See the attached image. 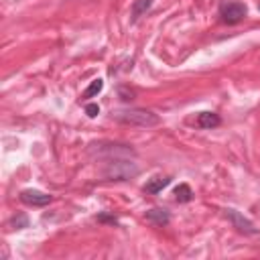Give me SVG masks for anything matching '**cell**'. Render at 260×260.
<instances>
[{"label": "cell", "instance_id": "15", "mask_svg": "<svg viewBox=\"0 0 260 260\" xmlns=\"http://www.w3.org/2000/svg\"><path fill=\"white\" fill-rule=\"evenodd\" d=\"M85 114H87L89 118H95V116L100 114V106H98V104H87V106H85Z\"/></svg>", "mask_w": 260, "mask_h": 260}, {"label": "cell", "instance_id": "3", "mask_svg": "<svg viewBox=\"0 0 260 260\" xmlns=\"http://www.w3.org/2000/svg\"><path fill=\"white\" fill-rule=\"evenodd\" d=\"M89 156L98 158V160H108V158H134L136 150L128 144H120V142H91L87 146Z\"/></svg>", "mask_w": 260, "mask_h": 260}, {"label": "cell", "instance_id": "16", "mask_svg": "<svg viewBox=\"0 0 260 260\" xmlns=\"http://www.w3.org/2000/svg\"><path fill=\"white\" fill-rule=\"evenodd\" d=\"M98 221H108V223H112V225H118V219H116L114 215H108V213H100V215H98Z\"/></svg>", "mask_w": 260, "mask_h": 260}, {"label": "cell", "instance_id": "14", "mask_svg": "<svg viewBox=\"0 0 260 260\" xmlns=\"http://www.w3.org/2000/svg\"><path fill=\"white\" fill-rule=\"evenodd\" d=\"M118 95H120L122 102H132V100L136 98V91L130 89L128 85H120V87H118Z\"/></svg>", "mask_w": 260, "mask_h": 260}, {"label": "cell", "instance_id": "11", "mask_svg": "<svg viewBox=\"0 0 260 260\" xmlns=\"http://www.w3.org/2000/svg\"><path fill=\"white\" fill-rule=\"evenodd\" d=\"M102 89H104V79H100V77H98V79H93V81L85 87V91L81 93V100L85 102V100H89V98H95Z\"/></svg>", "mask_w": 260, "mask_h": 260}, {"label": "cell", "instance_id": "7", "mask_svg": "<svg viewBox=\"0 0 260 260\" xmlns=\"http://www.w3.org/2000/svg\"><path fill=\"white\" fill-rule=\"evenodd\" d=\"M144 219H146L148 223L156 225V228H162V225H167V223L171 221V215H169V211L162 209V207H152V209H148V211L144 213Z\"/></svg>", "mask_w": 260, "mask_h": 260}, {"label": "cell", "instance_id": "12", "mask_svg": "<svg viewBox=\"0 0 260 260\" xmlns=\"http://www.w3.org/2000/svg\"><path fill=\"white\" fill-rule=\"evenodd\" d=\"M175 199H177L179 203H189V201L193 199V191H191V187H189L187 183H181V185L175 189Z\"/></svg>", "mask_w": 260, "mask_h": 260}, {"label": "cell", "instance_id": "6", "mask_svg": "<svg viewBox=\"0 0 260 260\" xmlns=\"http://www.w3.org/2000/svg\"><path fill=\"white\" fill-rule=\"evenodd\" d=\"M20 201L24 205H30V207H45L53 201V197L49 193H43L39 189H24L20 193Z\"/></svg>", "mask_w": 260, "mask_h": 260}, {"label": "cell", "instance_id": "17", "mask_svg": "<svg viewBox=\"0 0 260 260\" xmlns=\"http://www.w3.org/2000/svg\"><path fill=\"white\" fill-rule=\"evenodd\" d=\"M258 10H260V6H258Z\"/></svg>", "mask_w": 260, "mask_h": 260}, {"label": "cell", "instance_id": "4", "mask_svg": "<svg viewBox=\"0 0 260 260\" xmlns=\"http://www.w3.org/2000/svg\"><path fill=\"white\" fill-rule=\"evenodd\" d=\"M248 16V8L242 2H228L219 8V20L223 24H238Z\"/></svg>", "mask_w": 260, "mask_h": 260}, {"label": "cell", "instance_id": "2", "mask_svg": "<svg viewBox=\"0 0 260 260\" xmlns=\"http://www.w3.org/2000/svg\"><path fill=\"white\" fill-rule=\"evenodd\" d=\"M112 118L120 124H128V126H138V128H152L156 124H160V118L146 108H130V110H118L112 114Z\"/></svg>", "mask_w": 260, "mask_h": 260}, {"label": "cell", "instance_id": "5", "mask_svg": "<svg viewBox=\"0 0 260 260\" xmlns=\"http://www.w3.org/2000/svg\"><path fill=\"white\" fill-rule=\"evenodd\" d=\"M223 211H225V217L232 221V225H234L238 232H242V234H246V236L258 234V230L254 228V223H252L248 217H244L240 211H236V209H232V207H228V209H223Z\"/></svg>", "mask_w": 260, "mask_h": 260}, {"label": "cell", "instance_id": "13", "mask_svg": "<svg viewBox=\"0 0 260 260\" xmlns=\"http://www.w3.org/2000/svg\"><path fill=\"white\" fill-rule=\"evenodd\" d=\"M10 228L12 230H22V228H28V217L24 213H18L10 219Z\"/></svg>", "mask_w": 260, "mask_h": 260}, {"label": "cell", "instance_id": "10", "mask_svg": "<svg viewBox=\"0 0 260 260\" xmlns=\"http://www.w3.org/2000/svg\"><path fill=\"white\" fill-rule=\"evenodd\" d=\"M152 2H154V0H134V2H132V8H130V20L136 22V20L152 6Z\"/></svg>", "mask_w": 260, "mask_h": 260}, {"label": "cell", "instance_id": "1", "mask_svg": "<svg viewBox=\"0 0 260 260\" xmlns=\"http://www.w3.org/2000/svg\"><path fill=\"white\" fill-rule=\"evenodd\" d=\"M102 162L104 165L100 169V175L104 177V181H128L140 171L134 158H108Z\"/></svg>", "mask_w": 260, "mask_h": 260}, {"label": "cell", "instance_id": "8", "mask_svg": "<svg viewBox=\"0 0 260 260\" xmlns=\"http://www.w3.org/2000/svg\"><path fill=\"white\" fill-rule=\"evenodd\" d=\"M195 122H197V126H199V128L211 130V128H215V126H219V124H221V118H219L215 112H199Z\"/></svg>", "mask_w": 260, "mask_h": 260}, {"label": "cell", "instance_id": "9", "mask_svg": "<svg viewBox=\"0 0 260 260\" xmlns=\"http://www.w3.org/2000/svg\"><path fill=\"white\" fill-rule=\"evenodd\" d=\"M169 183H171V177L158 175V177H152V179L142 187V191H144V193H150V195H156V193H160Z\"/></svg>", "mask_w": 260, "mask_h": 260}]
</instances>
